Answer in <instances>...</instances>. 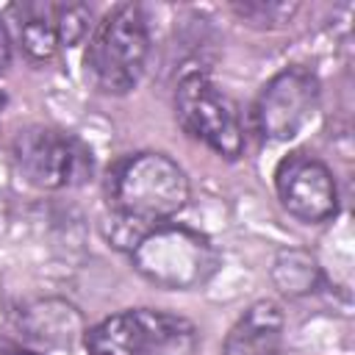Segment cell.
<instances>
[{"label":"cell","mask_w":355,"mask_h":355,"mask_svg":"<svg viewBox=\"0 0 355 355\" xmlns=\"http://www.w3.org/2000/svg\"><path fill=\"white\" fill-rule=\"evenodd\" d=\"M114 214L144 225H161L189 202V178L164 153H136L116 161L105 180Z\"/></svg>","instance_id":"cell-1"},{"label":"cell","mask_w":355,"mask_h":355,"mask_svg":"<svg viewBox=\"0 0 355 355\" xmlns=\"http://www.w3.org/2000/svg\"><path fill=\"white\" fill-rule=\"evenodd\" d=\"M150 31L141 6H114L92 31L83 67L89 83L103 94H128L147 64Z\"/></svg>","instance_id":"cell-2"},{"label":"cell","mask_w":355,"mask_h":355,"mask_svg":"<svg viewBox=\"0 0 355 355\" xmlns=\"http://www.w3.org/2000/svg\"><path fill=\"white\" fill-rule=\"evenodd\" d=\"M133 269L169 291L205 286L219 269V252L208 236L186 225H153L130 250Z\"/></svg>","instance_id":"cell-3"},{"label":"cell","mask_w":355,"mask_h":355,"mask_svg":"<svg viewBox=\"0 0 355 355\" xmlns=\"http://www.w3.org/2000/svg\"><path fill=\"white\" fill-rule=\"evenodd\" d=\"M83 344L89 355H194L197 330L183 316L130 308L89 327Z\"/></svg>","instance_id":"cell-4"},{"label":"cell","mask_w":355,"mask_h":355,"mask_svg":"<svg viewBox=\"0 0 355 355\" xmlns=\"http://www.w3.org/2000/svg\"><path fill=\"white\" fill-rule=\"evenodd\" d=\"M178 125L216 155L236 161L244 150V130L230 97L202 72H189L175 89Z\"/></svg>","instance_id":"cell-5"},{"label":"cell","mask_w":355,"mask_h":355,"mask_svg":"<svg viewBox=\"0 0 355 355\" xmlns=\"http://www.w3.org/2000/svg\"><path fill=\"white\" fill-rule=\"evenodd\" d=\"M14 164L39 189H69L92 178L89 147L67 130L31 125L14 139Z\"/></svg>","instance_id":"cell-6"},{"label":"cell","mask_w":355,"mask_h":355,"mask_svg":"<svg viewBox=\"0 0 355 355\" xmlns=\"http://www.w3.org/2000/svg\"><path fill=\"white\" fill-rule=\"evenodd\" d=\"M319 105V78L305 67L275 72L252 103V125L269 141L294 139Z\"/></svg>","instance_id":"cell-7"},{"label":"cell","mask_w":355,"mask_h":355,"mask_svg":"<svg viewBox=\"0 0 355 355\" xmlns=\"http://www.w3.org/2000/svg\"><path fill=\"white\" fill-rule=\"evenodd\" d=\"M275 191L280 205L305 225H322L338 214V186L327 164L294 150L275 166Z\"/></svg>","instance_id":"cell-8"},{"label":"cell","mask_w":355,"mask_h":355,"mask_svg":"<svg viewBox=\"0 0 355 355\" xmlns=\"http://www.w3.org/2000/svg\"><path fill=\"white\" fill-rule=\"evenodd\" d=\"M283 341V311L272 300L252 302L227 330L222 355H277Z\"/></svg>","instance_id":"cell-9"},{"label":"cell","mask_w":355,"mask_h":355,"mask_svg":"<svg viewBox=\"0 0 355 355\" xmlns=\"http://www.w3.org/2000/svg\"><path fill=\"white\" fill-rule=\"evenodd\" d=\"M19 327L33 341L53 344V347L72 344L83 333L80 313L61 300H42V302L28 305L19 316Z\"/></svg>","instance_id":"cell-10"},{"label":"cell","mask_w":355,"mask_h":355,"mask_svg":"<svg viewBox=\"0 0 355 355\" xmlns=\"http://www.w3.org/2000/svg\"><path fill=\"white\" fill-rule=\"evenodd\" d=\"M19 44L33 61H47L58 53L61 31H58V3H25L14 6Z\"/></svg>","instance_id":"cell-11"},{"label":"cell","mask_w":355,"mask_h":355,"mask_svg":"<svg viewBox=\"0 0 355 355\" xmlns=\"http://www.w3.org/2000/svg\"><path fill=\"white\" fill-rule=\"evenodd\" d=\"M272 280L283 294L302 297V294L316 291V286L322 283V269H319V263H316V258L311 252H305V250H283L275 258Z\"/></svg>","instance_id":"cell-12"},{"label":"cell","mask_w":355,"mask_h":355,"mask_svg":"<svg viewBox=\"0 0 355 355\" xmlns=\"http://www.w3.org/2000/svg\"><path fill=\"white\" fill-rule=\"evenodd\" d=\"M233 11H236L247 25H255V28H280V25H286V22L294 17L297 3L244 0V3H236Z\"/></svg>","instance_id":"cell-13"},{"label":"cell","mask_w":355,"mask_h":355,"mask_svg":"<svg viewBox=\"0 0 355 355\" xmlns=\"http://www.w3.org/2000/svg\"><path fill=\"white\" fill-rule=\"evenodd\" d=\"M8 61H11V36H8L6 22L0 19V69H6Z\"/></svg>","instance_id":"cell-14"},{"label":"cell","mask_w":355,"mask_h":355,"mask_svg":"<svg viewBox=\"0 0 355 355\" xmlns=\"http://www.w3.org/2000/svg\"><path fill=\"white\" fill-rule=\"evenodd\" d=\"M0 355H39V352H33V349L11 341V338H0Z\"/></svg>","instance_id":"cell-15"},{"label":"cell","mask_w":355,"mask_h":355,"mask_svg":"<svg viewBox=\"0 0 355 355\" xmlns=\"http://www.w3.org/2000/svg\"><path fill=\"white\" fill-rule=\"evenodd\" d=\"M3 105H6V94L0 92V116H3Z\"/></svg>","instance_id":"cell-16"}]
</instances>
